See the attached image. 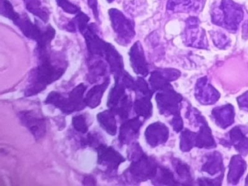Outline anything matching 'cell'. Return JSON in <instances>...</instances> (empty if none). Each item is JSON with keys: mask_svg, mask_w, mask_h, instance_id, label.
I'll return each instance as SVG.
<instances>
[{"mask_svg": "<svg viewBox=\"0 0 248 186\" xmlns=\"http://www.w3.org/2000/svg\"><path fill=\"white\" fill-rule=\"evenodd\" d=\"M39 65L31 71L25 90L27 97L35 95L46 90L49 84L59 80L66 71L67 62L59 54L47 49H36Z\"/></svg>", "mask_w": 248, "mask_h": 186, "instance_id": "1", "label": "cell"}, {"mask_svg": "<svg viewBox=\"0 0 248 186\" xmlns=\"http://www.w3.org/2000/svg\"><path fill=\"white\" fill-rule=\"evenodd\" d=\"M86 90V86L82 83L74 88L67 97L58 92H51L46 98V103L47 104L53 105L67 114L79 111L86 106L85 98H83Z\"/></svg>", "mask_w": 248, "mask_h": 186, "instance_id": "2", "label": "cell"}, {"mask_svg": "<svg viewBox=\"0 0 248 186\" xmlns=\"http://www.w3.org/2000/svg\"><path fill=\"white\" fill-rule=\"evenodd\" d=\"M156 101L162 114L173 116L171 124L174 130L180 132L183 128L182 119L180 115V105L182 101L181 94L174 91L172 86H170L156 94Z\"/></svg>", "mask_w": 248, "mask_h": 186, "instance_id": "3", "label": "cell"}, {"mask_svg": "<svg viewBox=\"0 0 248 186\" xmlns=\"http://www.w3.org/2000/svg\"><path fill=\"white\" fill-rule=\"evenodd\" d=\"M243 17V10L239 4L233 0H222L218 8L213 11L212 20L215 24L235 31Z\"/></svg>", "mask_w": 248, "mask_h": 186, "instance_id": "4", "label": "cell"}, {"mask_svg": "<svg viewBox=\"0 0 248 186\" xmlns=\"http://www.w3.org/2000/svg\"><path fill=\"white\" fill-rule=\"evenodd\" d=\"M108 15L113 30L117 36V42L123 46H127L136 35L134 22L117 9H110Z\"/></svg>", "mask_w": 248, "mask_h": 186, "instance_id": "5", "label": "cell"}, {"mask_svg": "<svg viewBox=\"0 0 248 186\" xmlns=\"http://www.w3.org/2000/svg\"><path fill=\"white\" fill-rule=\"evenodd\" d=\"M131 161V164L125 172H127V178L129 177L133 182L140 183L146 181L148 179L152 180L156 174L158 166L152 157L143 154L141 156Z\"/></svg>", "mask_w": 248, "mask_h": 186, "instance_id": "6", "label": "cell"}, {"mask_svg": "<svg viewBox=\"0 0 248 186\" xmlns=\"http://www.w3.org/2000/svg\"><path fill=\"white\" fill-rule=\"evenodd\" d=\"M98 152V164L104 169L107 174H112L118 170L125 158L114 148L101 143L96 148Z\"/></svg>", "mask_w": 248, "mask_h": 186, "instance_id": "7", "label": "cell"}, {"mask_svg": "<svg viewBox=\"0 0 248 186\" xmlns=\"http://www.w3.org/2000/svg\"><path fill=\"white\" fill-rule=\"evenodd\" d=\"M80 33L85 37L91 58L104 57L108 43L98 36L96 31V26L93 23H91L81 31Z\"/></svg>", "mask_w": 248, "mask_h": 186, "instance_id": "8", "label": "cell"}, {"mask_svg": "<svg viewBox=\"0 0 248 186\" xmlns=\"http://www.w3.org/2000/svg\"><path fill=\"white\" fill-rule=\"evenodd\" d=\"M21 123L31 132L37 140H40L46 133V119L34 110H24L18 113Z\"/></svg>", "mask_w": 248, "mask_h": 186, "instance_id": "9", "label": "cell"}, {"mask_svg": "<svg viewBox=\"0 0 248 186\" xmlns=\"http://www.w3.org/2000/svg\"><path fill=\"white\" fill-rule=\"evenodd\" d=\"M200 21L197 17H191L186 21V42L189 46L194 47L207 48V42L205 33L202 29L199 27Z\"/></svg>", "mask_w": 248, "mask_h": 186, "instance_id": "10", "label": "cell"}, {"mask_svg": "<svg viewBox=\"0 0 248 186\" xmlns=\"http://www.w3.org/2000/svg\"><path fill=\"white\" fill-rule=\"evenodd\" d=\"M129 56L132 68L135 73L138 75L146 77L149 74V68L143 46L139 41L136 42L130 48Z\"/></svg>", "mask_w": 248, "mask_h": 186, "instance_id": "11", "label": "cell"}, {"mask_svg": "<svg viewBox=\"0 0 248 186\" xmlns=\"http://www.w3.org/2000/svg\"><path fill=\"white\" fill-rule=\"evenodd\" d=\"M181 73L175 69L156 70L151 74L149 82L155 90H162L170 87V81L177 79Z\"/></svg>", "mask_w": 248, "mask_h": 186, "instance_id": "12", "label": "cell"}, {"mask_svg": "<svg viewBox=\"0 0 248 186\" xmlns=\"http://www.w3.org/2000/svg\"><path fill=\"white\" fill-rule=\"evenodd\" d=\"M146 142L150 146L156 147L165 143L169 137V130L166 125L161 122H155L146 128L145 131Z\"/></svg>", "mask_w": 248, "mask_h": 186, "instance_id": "13", "label": "cell"}, {"mask_svg": "<svg viewBox=\"0 0 248 186\" xmlns=\"http://www.w3.org/2000/svg\"><path fill=\"white\" fill-rule=\"evenodd\" d=\"M140 116L130 119L124 122L120 126L119 141L122 145L129 144L133 142L139 137V132L143 122L140 119Z\"/></svg>", "mask_w": 248, "mask_h": 186, "instance_id": "14", "label": "cell"}, {"mask_svg": "<svg viewBox=\"0 0 248 186\" xmlns=\"http://www.w3.org/2000/svg\"><path fill=\"white\" fill-rule=\"evenodd\" d=\"M14 23L18 26L24 35L37 42L41 39L46 29H42L38 25L33 23L27 14H20L19 17L16 19Z\"/></svg>", "mask_w": 248, "mask_h": 186, "instance_id": "15", "label": "cell"}, {"mask_svg": "<svg viewBox=\"0 0 248 186\" xmlns=\"http://www.w3.org/2000/svg\"><path fill=\"white\" fill-rule=\"evenodd\" d=\"M196 97L204 105L216 103L220 97L218 92L207 82L206 77L200 78L196 86Z\"/></svg>", "mask_w": 248, "mask_h": 186, "instance_id": "16", "label": "cell"}, {"mask_svg": "<svg viewBox=\"0 0 248 186\" xmlns=\"http://www.w3.org/2000/svg\"><path fill=\"white\" fill-rule=\"evenodd\" d=\"M104 58L109 64L111 73L115 77L122 75L124 72L123 58L111 44L108 43Z\"/></svg>", "mask_w": 248, "mask_h": 186, "instance_id": "17", "label": "cell"}, {"mask_svg": "<svg viewBox=\"0 0 248 186\" xmlns=\"http://www.w3.org/2000/svg\"><path fill=\"white\" fill-rule=\"evenodd\" d=\"M109 84V77H107L101 84H98L91 88L87 93L86 97H85V103L86 106L91 108H95L98 107L101 104L104 92L106 91Z\"/></svg>", "mask_w": 248, "mask_h": 186, "instance_id": "18", "label": "cell"}, {"mask_svg": "<svg viewBox=\"0 0 248 186\" xmlns=\"http://www.w3.org/2000/svg\"><path fill=\"white\" fill-rule=\"evenodd\" d=\"M216 123L223 129H226L232 124L234 119V111L233 106L231 105L216 108L212 111Z\"/></svg>", "mask_w": 248, "mask_h": 186, "instance_id": "19", "label": "cell"}, {"mask_svg": "<svg viewBox=\"0 0 248 186\" xmlns=\"http://www.w3.org/2000/svg\"><path fill=\"white\" fill-rule=\"evenodd\" d=\"M202 0H168L167 9L174 13L196 11L202 5Z\"/></svg>", "mask_w": 248, "mask_h": 186, "instance_id": "20", "label": "cell"}, {"mask_svg": "<svg viewBox=\"0 0 248 186\" xmlns=\"http://www.w3.org/2000/svg\"><path fill=\"white\" fill-rule=\"evenodd\" d=\"M246 167L247 164L243 158L240 155H234L229 164V172L228 175L229 183L236 184L243 175Z\"/></svg>", "mask_w": 248, "mask_h": 186, "instance_id": "21", "label": "cell"}, {"mask_svg": "<svg viewBox=\"0 0 248 186\" xmlns=\"http://www.w3.org/2000/svg\"><path fill=\"white\" fill-rule=\"evenodd\" d=\"M125 88L127 87L122 81L121 78L120 77H116L115 85L110 91L108 103H107V106L111 110L115 109L118 106L120 101L123 100V97L126 95Z\"/></svg>", "mask_w": 248, "mask_h": 186, "instance_id": "22", "label": "cell"}, {"mask_svg": "<svg viewBox=\"0 0 248 186\" xmlns=\"http://www.w3.org/2000/svg\"><path fill=\"white\" fill-rule=\"evenodd\" d=\"M98 123L101 125V127L108 134V135H115L117 134V125L116 120L115 113L111 109L104 110L98 113Z\"/></svg>", "mask_w": 248, "mask_h": 186, "instance_id": "23", "label": "cell"}, {"mask_svg": "<svg viewBox=\"0 0 248 186\" xmlns=\"http://www.w3.org/2000/svg\"><path fill=\"white\" fill-rule=\"evenodd\" d=\"M230 142L229 144L234 145L235 148L243 155L248 153V138H245L242 129L239 126L233 128L229 132Z\"/></svg>", "mask_w": 248, "mask_h": 186, "instance_id": "24", "label": "cell"}, {"mask_svg": "<svg viewBox=\"0 0 248 186\" xmlns=\"http://www.w3.org/2000/svg\"><path fill=\"white\" fill-rule=\"evenodd\" d=\"M202 171L210 175H215L219 172L223 173V160L218 152H213L207 156V161L202 166Z\"/></svg>", "mask_w": 248, "mask_h": 186, "instance_id": "25", "label": "cell"}, {"mask_svg": "<svg viewBox=\"0 0 248 186\" xmlns=\"http://www.w3.org/2000/svg\"><path fill=\"white\" fill-rule=\"evenodd\" d=\"M152 96L141 95L135 100L134 110L138 116L149 119L152 114Z\"/></svg>", "mask_w": 248, "mask_h": 186, "instance_id": "26", "label": "cell"}, {"mask_svg": "<svg viewBox=\"0 0 248 186\" xmlns=\"http://www.w3.org/2000/svg\"><path fill=\"white\" fill-rule=\"evenodd\" d=\"M26 8L30 13L41 19L44 23H47L50 13L47 7H44L40 0H24Z\"/></svg>", "mask_w": 248, "mask_h": 186, "instance_id": "27", "label": "cell"}, {"mask_svg": "<svg viewBox=\"0 0 248 186\" xmlns=\"http://www.w3.org/2000/svg\"><path fill=\"white\" fill-rule=\"evenodd\" d=\"M107 64L101 59L93 60L92 63L89 66V74L88 79L91 83L97 82L101 77L107 74Z\"/></svg>", "mask_w": 248, "mask_h": 186, "instance_id": "28", "label": "cell"}, {"mask_svg": "<svg viewBox=\"0 0 248 186\" xmlns=\"http://www.w3.org/2000/svg\"><path fill=\"white\" fill-rule=\"evenodd\" d=\"M153 184L155 185H176L178 182L175 181L172 171L169 169L164 167H158L156 174L152 179Z\"/></svg>", "mask_w": 248, "mask_h": 186, "instance_id": "29", "label": "cell"}, {"mask_svg": "<svg viewBox=\"0 0 248 186\" xmlns=\"http://www.w3.org/2000/svg\"><path fill=\"white\" fill-rule=\"evenodd\" d=\"M132 106H133V101H132L131 97L128 94H126L119 103L118 106L111 110H113L115 114L120 116L121 119L124 120L128 118Z\"/></svg>", "mask_w": 248, "mask_h": 186, "instance_id": "30", "label": "cell"}, {"mask_svg": "<svg viewBox=\"0 0 248 186\" xmlns=\"http://www.w3.org/2000/svg\"><path fill=\"white\" fill-rule=\"evenodd\" d=\"M172 164H173L174 168L176 171L177 174H178L179 177H181L183 180L185 181H191V175L190 173L189 167L186 164H184L182 161H180L179 159L175 158L172 161Z\"/></svg>", "mask_w": 248, "mask_h": 186, "instance_id": "31", "label": "cell"}, {"mask_svg": "<svg viewBox=\"0 0 248 186\" xmlns=\"http://www.w3.org/2000/svg\"><path fill=\"white\" fill-rule=\"evenodd\" d=\"M1 15L13 21L20 16L19 13L14 10L12 4L8 0H1Z\"/></svg>", "mask_w": 248, "mask_h": 186, "instance_id": "32", "label": "cell"}, {"mask_svg": "<svg viewBox=\"0 0 248 186\" xmlns=\"http://www.w3.org/2000/svg\"><path fill=\"white\" fill-rule=\"evenodd\" d=\"M72 125L78 132L85 134L88 132V126L87 124L86 118L83 115H78L72 119Z\"/></svg>", "mask_w": 248, "mask_h": 186, "instance_id": "33", "label": "cell"}, {"mask_svg": "<svg viewBox=\"0 0 248 186\" xmlns=\"http://www.w3.org/2000/svg\"><path fill=\"white\" fill-rule=\"evenodd\" d=\"M56 2L65 13H69V14H78L81 11L80 7L71 2L69 0H56Z\"/></svg>", "mask_w": 248, "mask_h": 186, "instance_id": "34", "label": "cell"}, {"mask_svg": "<svg viewBox=\"0 0 248 186\" xmlns=\"http://www.w3.org/2000/svg\"><path fill=\"white\" fill-rule=\"evenodd\" d=\"M82 145L94 147L96 148L101 142H100V137L98 133H89L86 138H83L81 141Z\"/></svg>", "mask_w": 248, "mask_h": 186, "instance_id": "35", "label": "cell"}, {"mask_svg": "<svg viewBox=\"0 0 248 186\" xmlns=\"http://www.w3.org/2000/svg\"><path fill=\"white\" fill-rule=\"evenodd\" d=\"M212 38L214 40L215 44L219 47L226 46L229 43V39H227L223 33L216 32L214 34L212 35Z\"/></svg>", "mask_w": 248, "mask_h": 186, "instance_id": "36", "label": "cell"}, {"mask_svg": "<svg viewBox=\"0 0 248 186\" xmlns=\"http://www.w3.org/2000/svg\"><path fill=\"white\" fill-rule=\"evenodd\" d=\"M88 5L92 10L93 13L95 16V19L98 20L99 17V11H98V0H88Z\"/></svg>", "mask_w": 248, "mask_h": 186, "instance_id": "37", "label": "cell"}, {"mask_svg": "<svg viewBox=\"0 0 248 186\" xmlns=\"http://www.w3.org/2000/svg\"><path fill=\"white\" fill-rule=\"evenodd\" d=\"M83 185H85V186H94V185H96V180L93 176H87L84 179Z\"/></svg>", "mask_w": 248, "mask_h": 186, "instance_id": "38", "label": "cell"}, {"mask_svg": "<svg viewBox=\"0 0 248 186\" xmlns=\"http://www.w3.org/2000/svg\"><path fill=\"white\" fill-rule=\"evenodd\" d=\"M242 31H243V36H246L248 37V20L244 24L243 30Z\"/></svg>", "mask_w": 248, "mask_h": 186, "instance_id": "39", "label": "cell"}, {"mask_svg": "<svg viewBox=\"0 0 248 186\" xmlns=\"http://www.w3.org/2000/svg\"><path fill=\"white\" fill-rule=\"evenodd\" d=\"M107 1H108V3H111L114 1V0H107Z\"/></svg>", "mask_w": 248, "mask_h": 186, "instance_id": "40", "label": "cell"}, {"mask_svg": "<svg viewBox=\"0 0 248 186\" xmlns=\"http://www.w3.org/2000/svg\"><path fill=\"white\" fill-rule=\"evenodd\" d=\"M246 184L248 185V177H247V183H246Z\"/></svg>", "mask_w": 248, "mask_h": 186, "instance_id": "41", "label": "cell"}]
</instances>
